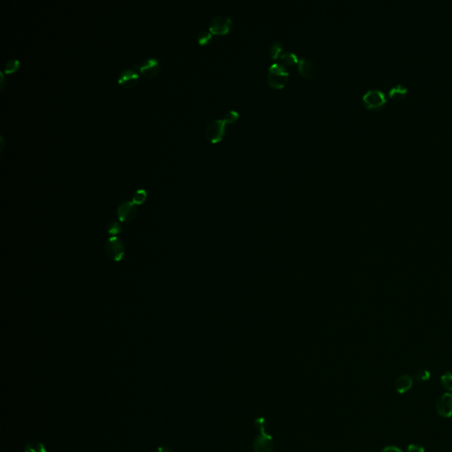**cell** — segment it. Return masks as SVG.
I'll list each match as a JSON object with an SVG mask.
<instances>
[{
	"instance_id": "6da1fadb",
	"label": "cell",
	"mask_w": 452,
	"mask_h": 452,
	"mask_svg": "<svg viewBox=\"0 0 452 452\" xmlns=\"http://www.w3.org/2000/svg\"><path fill=\"white\" fill-rule=\"evenodd\" d=\"M288 76L289 72L286 67L281 64H272L268 71V82L273 88L281 89L287 82Z\"/></svg>"
},
{
	"instance_id": "7a4b0ae2",
	"label": "cell",
	"mask_w": 452,
	"mask_h": 452,
	"mask_svg": "<svg viewBox=\"0 0 452 452\" xmlns=\"http://www.w3.org/2000/svg\"><path fill=\"white\" fill-rule=\"evenodd\" d=\"M364 104L366 108L371 110H379L384 106L387 98L383 91L378 89H372L366 91L362 97Z\"/></svg>"
},
{
	"instance_id": "3957f363",
	"label": "cell",
	"mask_w": 452,
	"mask_h": 452,
	"mask_svg": "<svg viewBox=\"0 0 452 452\" xmlns=\"http://www.w3.org/2000/svg\"><path fill=\"white\" fill-rule=\"evenodd\" d=\"M126 247L118 237H111L105 244V254L113 262H119L125 256Z\"/></svg>"
},
{
	"instance_id": "277c9868",
	"label": "cell",
	"mask_w": 452,
	"mask_h": 452,
	"mask_svg": "<svg viewBox=\"0 0 452 452\" xmlns=\"http://www.w3.org/2000/svg\"><path fill=\"white\" fill-rule=\"evenodd\" d=\"M232 28V20L228 16L218 15L209 22V31L215 35L227 34Z\"/></svg>"
},
{
	"instance_id": "5b68a950",
	"label": "cell",
	"mask_w": 452,
	"mask_h": 452,
	"mask_svg": "<svg viewBox=\"0 0 452 452\" xmlns=\"http://www.w3.org/2000/svg\"><path fill=\"white\" fill-rule=\"evenodd\" d=\"M225 124L224 119H215L208 124L206 134L210 142H220L225 134Z\"/></svg>"
},
{
	"instance_id": "8992f818",
	"label": "cell",
	"mask_w": 452,
	"mask_h": 452,
	"mask_svg": "<svg viewBox=\"0 0 452 452\" xmlns=\"http://www.w3.org/2000/svg\"><path fill=\"white\" fill-rule=\"evenodd\" d=\"M137 205L132 201H124L118 206L117 210L118 220L121 223H129L134 220L137 215Z\"/></svg>"
},
{
	"instance_id": "52a82bcc",
	"label": "cell",
	"mask_w": 452,
	"mask_h": 452,
	"mask_svg": "<svg viewBox=\"0 0 452 452\" xmlns=\"http://www.w3.org/2000/svg\"><path fill=\"white\" fill-rule=\"evenodd\" d=\"M134 67L146 77H152L158 74L160 65L158 59L155 58H147L142 59L139 63L135 64Z\"/></svg>"
},
{
	"instance_id": "ba28073f",
	"label": "cell",
	"mask_w": 452,
	"mask_h": 452,
	"mask_svg": "<svg viewBox=\"0 0 452 452\" xmlns=\"http://www.w3.org/2000/svg\"><path fill=\"white\" fill-rule=\"evenodd\" d=\"M274 448L273 437L267 433H260L253 444L255 452H272Z\"/></svg>"
},
{
	"instance_id": "9c48e42d",
	"label": "cell",
	"mask_w": 452,
	"mask_h": 452,
	"mask_svg": "<svg viewBox=\"0 0 452 452\" xmlns=\"http://www.w3.org/2000/svg\"><path fill=\"white\" fill-rule=\"evenodd\" d=\"M437 412L443 418L452 417V393L442 395L437 402Z\"/></svg>"
},
{
	"instance_id": "30bf717a",
	"label": "cell",
	"mask_w": 452,
	"mask_h": 452,
	"mask_svg": "<svg viewBox=\"0 0 452 452\" xmlns=\"http://www.w3.org/2000/svg\"><path fill=\"white\" fill-rule=\"evenodd\" d=\"M139 75L133 69H125L118 75V82L121 86L131 88L137 83Z\"/></svg>"
},
{
	"instance_id": "8fae6325",
	"label": "cell",
	"mask_w": 452,
	"mask_h": 452,
	"mask_svg": "<svg viewBox=\"0 0 452 452\" xmlns=\"http://www.w3.org/2000/svg\"><path fill=\"white\" fill-rule=\"evenodd\" d=\"M413 379L409 374H402L395 381V389L398 393L405 394L413 388Z\"/></svg>"
},
{
	"instance_id": "7c38bea8",
	"label": "cell",
	"mask_w": 452,
	"mask_h": 452,
	"mask_svg": "<svg viewBox=\"0 0 452 452\" xmlns=\"http://www.w3.org/2000/svg\"><path fill=\"white\" fill-rule=\"evenodd\" d=\"M298 67L300 75H302L305 78H309L311 75H313V64L309 59L301 58L299 59L298 61Z\"/></svg>"
},
{
	"instance_id": "4fadbf2b",
	"label": "cell",
	"mask_w": 452,
	"mask_h": 452,
	"mask_svg": "<svg viewBox=\"0 0 452 452\" xmlns=\"http://www.w3.org/2000/svg\"><path fill=\"white\" fill-rule=\"evenodd\" d=\"M408 93V88L403 84H397L391 87L389 90V96L390 98L402 99L405 97Z\"/></svg>"
},
{
	"instance_id": "5bb4252c",
	"label": "cell",
	"mask_w": 452,
	"mask_h": 452,
	"mask_svg": "<svg viewBox=\"0 0 452 452\" xmlns=\"http://www.w3.org/2000/svg\"><path fill=\"white\" fill-rule=\"evenodd\" d=\"M24 452H46V449L42 443L33 441L26 445Z\"/></svg>"
},
{
	"instance_id": "9a60e30c",
	"label": "cell",
	"mask_w": 452,
	"mask_h": 452,
	"mask_svg": "<svg viewBox=\"0 0 452 452\" xmlns=\"http://www.w3.org/2000/svg\"><path fill=\"white\" fill-rule=\"evenodd\" d=\"M441 383L450 393H452V372H446L441 376Z\"/></svg>"
},
{
	"instance_id": "2e32d148",
	"label": "cell",
	"mask_w": 452,
	"mask_h": 452,
	"mask_svg": "<svg viewBox=\"0 0 452 452\" xmlns=\"http://www.w3.org/2000/svg\"><path fill=\"white\" fill-rule=\"evenodd\" d=\"M280 58L283 60V63L288 64V65L298 63V61H299V58L297 57L295 53L291 52V51L283 52L280 55Z\"/></svg>"
},
{
	"instance_id": "e0dca14e",
	"label": "cell",
	"mask_w": 452,
	"mask_h": 452,
	"mask_svg": "<svg viewBox=\"0 0 452 452\" xmlns=\"http://www.w3.org/2000/svg\"><path fill=\"white\" fill-rule=\"evenodd\" d=\"M147 199V193L144 189H138L137 191L134 193L133 200L132 201L134 204L140 205L143 203Z\"/></svg>"
},
{
	"instance_id": "ac0fdd59",
	"label": "cell",
	"mask_w": 452,
	"mask_h": 452,
	"mask_svg": "<svg viewBox=\"0 0 452 452\" xmlns=\"http://www.w3.org/2000/svg\"><path fill=\"white\" fill-rule=\"evenodd\" d=\"M19 67H20V61L18 59H9L4 66V73H6V74L13 73L19 68Z\"/></svg>"
},
{
	"instance_id": "d6986e66",
	"label": "cell",
	"mask_w": 452,
	"mask_h": 452,
	"mask_svg": "<svg viewBox=\"0 0 452 452\" xmlns=\"http://www.w3.org/2000/svg\"><path fill=\"white\" fill-rule=\"evenodd\" d=\"M282 51H283L282 43L274 42V43H272L271 46V50H270L272 59H277L281 55Z\"/></svg>"
},
{
	"instance_id": "ffe728a7",
	"label": "cell",
	"mask_w": 452,
	"mask_h": 452,
	"mask_svg": "<svg viewBox=\"0 0 452 452\" xmlns=\"http://www.w3.org/2000/svg\"><path fill=\"white\" fill-rule=\"evenodd\" d=\"M431 377V373L429 370L421 369L418 370L416 373H414L413 378L418 381H429Z\"/></svg>"
},
{
	"instance_id": "44dd1931",
	"label": "cell",
	"mask_w": 452,
	"mask_h": 452,
	"mask_svg": "<svg viewBox=\"0 0 452 452\" xmlns=\"http://www.w3.org/2000/svg\"><path fill=\"white\" fill-rule=\"evenodd\" d=\"M211 38H212V33L208 31V30H203V31L200 32L198 34V36H197L198 43L201 44V45L208 43Z\"/></svg>"
},
{
	"instance_id": "7402d4cb",
	"label": "cell",
	"mask_w": 452,
	"mask_h": 452,
	"mask_svg": "<svg viewBox=\"0 0 452 452\" xmlns=\"http://www.w3.org/2000/svg\"><path fill=\"white\" fill-rule=\"evenodd\" d=\"M255 427L260 433L266 432V429H267L268 427V422L266 421V419H264V417L257 418L256 421H255Z\"/></svg>"
},
{
	"instance_id": "603a6c76",
	"label": "cell",
	"mask_w": 452,
	"mask_h": 452,
	"mask_svg": "<svg viewBox=\"0 0 452 452\" xmlns=\"http://www.w3.org/2000/svg\"><path fill=\"white\" fill-rule=\"evenodd\" d=\"M107 231H108L109 234L115 237V235H117L118 233L122 232V227H121L120 224H118V222H113V223H110L108 225Z\"/></svg>"
},
{
	"instance_id": "cb8c5ba5",
	"label": "cell",
	"mask_w": 452,
	"mask_h": 452,
	"mask_svg": "<svg viewBox=\"0 0 452 452\" xmlns=\"http://www.w3.org/2000/svg\"><path fill=\"white\" fill-rule=\"evenodd\" d=\"M239 116H240V114L236 110H230L224 116V122L229 123V124L233 123L239 118Z\"/></svg>"
},
{
	"instance_id": "d4e9b609",
	"label": "cell",
	"mask_w": 452,
	"mask_h": 452,
	"mask_svg": "<svg viewBox=\"0 0 452 452\" xmlns=\"http://www.w3.org/2000/svg\"><path fill=\"white\" fill-rule=\"evenodd\" d=\"M406 452H425V449L421 445L412 444L408 445Z\"/></svg>"
},
{
	"instance_id": "484cf974",
	"label": "cell",
	"mask_w": 452,
	"mask_h": 452,
	"mask_svg": "<svg viewBox=\"0 0 452 452\" xmlns=\"http://www.w3.org/2000/svg\"><path fill=\"white\" fill-rule=\"evenodd\" d=\"M381 452H403L397 446H386L381 450Z\"/></svg>"
},
{
	"instance_id": "4316f807",
	"label": "cell",
	"mask_w": 452,
	"mask_h": 452,
	"mask_svg": "<svg viewBox=\"0 0 452 452\" xmlns=\"http://www.w3.org/2000/svg\"><path fill=\"white\" fill-rule=\"evenodd\" d=\"M170 452L169 449L166 448V447H163V446H162V447H158V452Z\"/></svg>"
},
{
	"instance_id": "83f0119b",
	"label": "cell",
	"mask_w": 452,
	"mask_h": 452,
	"mask_svg": "<svg viewBox=\"0 0 452 452\" xmlns=\"http://www.w3.org/2000/svg\"><path fill=\"white\" fill-rule=\"evenodd\" d=\"M0 141H1V142H0V143H1V151H2V150H4V141L3 136L0 137Z\"/></svg>"
}]
</instances>
